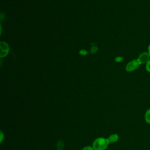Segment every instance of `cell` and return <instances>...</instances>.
Here are the masks:
<instances>
[{
    "label": "cell",
    "mask_w": 150,
    "mask_h": 150,
    "mask_svg": "<svg viewBox=\"0 0 150 150\" xmlns=\"http://www.w3.org/2000/svg\"><path fill=\"white\" fill-rule=\"evenodd\" d=\"M79 53H80V54L83 55V56H85V55H86L87 54V52L86 50H81L80 51Z\"/></svg>",
    "instance_id": "11"
},
{
    "label": "cell",
    "mask_w": 150,
    "mask_h": 150,
    "mask_svg": "<svg viewBox=\"0 0 150 150\" xmlns=\"http://www.w3.org/2000/svg\"><path fill=\"white\" fill-rule=\"evenodd\" d=\"M9 51H5V50H1V53H0V56L1 57H4L5 56Z\"/></svg>",
    "instance_id": "8"
},
{
    "label": "cell",
    "mask_w": 150,
    "mask_h": 150,
    "mask_svg": "<svg viewBox=\"0 0 150 150\" xmlns=\"http://www.w3.org/2000/svg\"><path fill=\"white\" fill-rule=\"evenodd\" d=\"M115 60L117 62H122L123 60V57H121V56H118V57H115Z\"/></svg>",
    "instance_id": "10"
},
{
    "label": "cell",
    "mask_w": 150,
    "mask_h": 150,
    "mask_svg": "<svg viewBox=\"0 0 150 150\" xmlns=\"http://www.w3.org/2000/svg\"><path fill=\"white\" fill-rule=\"evenodd\" d=\"M137 59L140 65L146 64V63L150 60V55L147 51L143 52L139 54Z\"/></svg>",
    "instance_id": "3"
},
{
    "label": "cell",
    "mask_w": 150,
    "mask_h": 150,
    "mask_svg": "<svg viewBox=\"0 0 150 150\" xmlns=\"http://www.w3.org/2000/svg\"><path fill=\"white\" fill-rule=\"evenodd\" d=\"M145 121L147 124H150V108L148 109L145 113Z\"/></svg>",
    "instance_id": "5"
},
{
    "label": "cell",
    "mask_w": 150,
    "mask_h": 150,
    "mask_svg": "<svg viewBox=\"0 0 150 150\" xmlns=\"http://www.w3.org/2000/svg\"><path fill=\"white\" fill-rule=\"evenodd\" d=\"M0 47H1V50H5V51H9V46L8 45L4 42H1L0 43Z\"/></svg>",
    "instance_id": "6"
},
{
    "label": "cell",
    "mask_w": 150,
    "mask_h": 150,
    "mask_svg": "<svg viewBox=\"0 0 150 150\" xmlns=\"http://www.w3.org/2000/svg\"><path fill=\"white\" fill-rule=\"evenodd\" d=\"M140 66L141 65L138 62L137 59L132 60L127 63L125 67V70L128 72H132L138 69Z\"/></svg>",
    "instance_id": "2"
},
{
    "label": "cell",
    "mask_w": 150,
    "mask_h": 150,
    "mask_svg": "<svg viewBox=\"0 0 150 150\" xmlns=\"http://www.w3.org/2000/svg\"><path fill=\"white\" fill-rule=\"evenodd\" d=\"M147 52L149 53V55H150V43L149 44V45H148V46Z\"/></svg>",
    "instance_id": "13"
},
{
    "label": "cell",
    "mask_w": 150,
    "mask_h": 150,
    "mask_svg": "<svg viewBox=\"0 0 150 150\" xmlns=\"http://www.w3.org/2000/svg\"><path fill=\"white\" fill-rule=\"evenodd\" d=\"M83 150H94L93 148V146H87L86 147H84Z\"/></svg>",
    "instance_id": "12"
},
{
    "label": "cell",
    "mask_w": 150,
    "mask_h": 150,
    "mask_svg": "<svg viewBox=\"0 0 150 150\" xmlns=\"http://www.w3.org/2000/svg\"><path fill=\"white\" fill-rule=\"evenodd\" d=\"M97 51V46H93V47H91V53L94 54V53H95Z\"/></svg>",
    "instance_id": "9"
},
{
    "label": "cell",
    "mask_w": 150,
    "mask_h": 150,
    "mask_svg": "<svg viewBox=\"0 0 150 150\" xmlns=\"http://www.w3.org/2000/svg\"><path fill=\"white\" fill-rule=\"evenodd\" d=\"M145 70L148 73H150V60L145 64Z\"/></svg>",
    "instance_id": "7"
},
{
    "label": "cell",
    "mask_w": 150,
    "mask_h": 150,
    "mask_svg": "<svg viewBox=\"0 0 150 150\" xmlns=\"http://www.w3.org/2000/svg\"><path fill=\"white\" fill-rule=\"evenodd\" d=\"M107 139H108L110 143H114V142H117L118 140L119 137H118V135L117 134H112V135H110Z\"/></svg>",
    "instance_id": "4"
},
{
    "label": "cell",
    "mask_w": 150,
    "mask_h": 150,
    "mask_svg": "<svg viewBox=\"0 0 150 150\" xmlns=\"http://www.w3.org/2000/svg\"><path fill=\"white\" fill-rule=\"evenodd\" d=\"M110 144L107 138L100 137L96 138L93 142V148L94 150H105Z\"/></svg>",
    "instance_id": "1"
}]
</instances>
